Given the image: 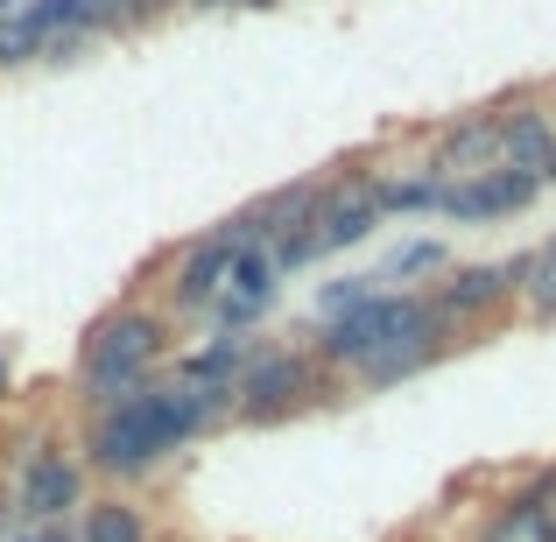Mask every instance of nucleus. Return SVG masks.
<instances>
[{"label":"nucleus","instance_id":"nucleus-13","mask_svg":"<svg viewBox=\"0 0 556 542\" xmlns=\"http://www.w3.org/2000/svg\"><path fill=\"white\" fill-rule=\"evenodd\" d=\"M556 535V472L529 479L521 493L486 507V521L472 529V542H549Z\"/></svg>","mask_w":556,"mask_h":542},{"label":"nucleus","instance_id":"nucleus-6","mask_svg":"<svg viewBox=\"0 0 556 542\" xmlns=\"http://www.w3.org/2000/svg\"><path fill=\"white\" fill-rule=\"evenodd\" d=\"M521 275H529V247L507 261H451L437 282H422V297H430V311L444 317L451 339H472V331L486 325H507L515 317V297H521Z\"/></svg>","mask_w":556,"mask_h":542},{"label":"nucleus","instance_id":"nucleus-19","mask_svg":"<svg viewBox=\"0 0 556 542\" xmlns=\"http://www.w3.org/2000/svg\"><path fill=\"white\" fill-rule=\"evenodd\" d=\"M184 0H106V42L113 36H141V28H155L163 14H177Z\"/></svg>","mask_w":556,"mask_h":542},{"label":"nucleus","instance_id":"nucleus-1","mask_svg":"<svg viewBox=\"0 0 556 542\" xmlns=\"http://www.w3.org/2000/svg\"><path fill=\"white\" fill-rule=\"evenodd\" d=\"M212 430H232V402L212 388H190L177 374H155L141 388L113 394V402L85 408L78 416V451L85 472L99 487H141L155 479L177 451L204 444Z\"/></svg>","mask_w":556,"mask_h":542},{"label":"nucleus","instance_id":"nucleus-21","mask_svg":"<svg viewBox=\"0 0 556 542\" xmlns=\"http://www.w3.org/2000/svg\"><path fill=\"white\" fill-rule=\"evenodd\" d=\"M92 28H64V36H50V42H42V50H36V64H50V71H64V64H78V56L85 50H92Z\"/></svg>","mask_w":556,"mask_h":542},{"label":"nucleus","instance_id":"nucleus-2","mask_svg":"<svg viewBox=\"0 0 556 542\" xmlns=\"http://www.w3.org/2000/svg\"><path fill=\"white\" fill-rule=\"evenodd\" d=\"M311 353L325 360L345 388L388 394V388H402V380L430 374L444 353H458V339L444 331V317L430 311L422 289H388V282H380L374 297L353 303V311L317 317Z\"/></svg>","mask_w":556,"mask_h":542},{"label":"nucleus","instance_id":"nucleus-14","mask_svg":"<svg viewBox=\"0 0 556 542\" xmlns=\"http://www.w3.org/2000/svg\"><path fill=\"white\" fill-rule=\"evenodd\" d=\"M78 542H155V515L135 487H92L78 507Z\"/></svg>","mask_w":556,"mask_h":542},{"label":"nucleus","instance_id":"nucleus-18","mask_svg":"<svg viewBox=\"0 0 556 542\" xmlns=\"http://www.w3.org/2000/svg\"><path fill=\"white\" fill-rule=\"evenodd\" d=\"M515 311L529 317V325H556V232L543 247H529V275H521Z\"/></svg>","mask_w":556,"mask_h":542},{"label":"nucleus","instance_id":"nucleus-30","mask_svg":"<svg viewBox=\"0 0 556 542\" xmlns=\"http://www.w3.org/2000/svg\"><path fill=\"white\" fill-rule=\"evenodd\" d=\"M549 542H556V535H549Z\"/></svg>","mask_w":556,"mask_h":542},{"label":"nucleus","instance_id":"nucleus-5","mask_svg":"<svg viewBox=\"0 0 556 542\" xmlns=\"http://www.w3.org/2000/svg\"><path fill=\"white\" fill-rule=\"evenodd\" d=\"M8 487H14V507H22V529H36V521H71L92 501V472H85L78 430H56V423L28 430L22 451H14Z\"/></svg>","mask_w":556,"mask_h":542},{"label":"nucleus","instance_id":"nucleus-20","mask_svg":"<svg viewBox=\"0 0 556 542\" xmlns=\"http://www.w3.org/2000/svg\"><path fill=\"white\" fill-rule=\"evenodd\" d=\"M380 289V275H339V282H325L317 289V317H339V311H353L359 297H374Z\"/></svg>","mask_w":556,"mask_h":542},{"label":"nucleus","instance_id":"nucleus-17","mask_svg":"<svg viewBox=\"0 0 556 542\" xmlns=\"http://www.w3.org/2000/svg\"><path fill=\"white\" fill-rule=\"evenodd\" d=\"M444 268H451V247H444V240H402L374 275H380L388 289H422V282H437Z\"/></svg>","mask_w":556,"mask_h":542},{"label":"nucleus","instance_id":"nucleus-25","mask_svg":"<svg viewBox=\"0 0 556 542\" xmlns=\"http://www.w3.org/2000/svg\"><path fill=\"white\" fill-rule=\"evenodd\" d=\"M232 8H247V14H261V8H282V0H232Z\"/></svg>","mask_w":556,"mask_h":542},{"label":"nucleus","instance_id":"nucleus-10","mask_svg":"<svg viewBox=\"0 0 556 542\" xmlns=\"http://www.w3.org/2000/svg\"><path fill=\"white\" fill-rule=\"evenodd\" d=\"M543 198V184L529 177V169H479V177H451L444 198H437V218H451V226H501V218L529 212V204Z\"/></svg>","mask_w":556,"mask_h":542},{"label":"nucleus","instance_id":"nucleus-29","mask_svg":"<svg viewBox=\"0 0 556 542\" xmlns=\"http://www.w3.org/2000/svg\"><path fill=\"white\" fill-rule=\"evenodd\" d=\"M8 542H36V535H28V529H14V535H8Z\"/></svg>","mask_w":556,"mask_h":542},{"label":"nucleus","instance_id":"nucleus-11","mask_svg":"<svg viewBox=\"0 0 556 542\" xmlns=\"http://www.w3.org/2000/svg\"><path fill=\"white\" fill-rule=\"evenodd\" d=\"M422 163L437 169V177H479V169H501V113L472 106V113H451L444 127H430V149H422Z\"/></svg>","mask_w":556,"mask_h":542},{"label":"nucleus","instance_id":"nucleus-15","mask_svg":"<svg viewBox=\"0 0 556 542\" xmlns=\"http://www.w3.org/2000/svg\"><path fill=\"white\" fill-rule=\"evenodd\" d=\"M247 353H254V331H212L204 345H190V353L169 360V374L190 380V388H212V394H226V402H232Z\"/></svg>","mask_w":556,"mask_h":542},{"label":"nucleus","instance_id":"nucleus-9","mask_svg":"<svg viewBox=\"0 0 556 542\" xmlns=\"http://www.w3.org/2000/svg\"><path fill=\"white\" fill-rule=\"evenodd\" d=\"M282 282H289V275L275 268L268 247H240L226 289H218L212 311H204V325H212V331H261L275 317V303H282Z\"/></svg>","mask_w":556,"mask_h":542},{"label":"nucleus","instance_id":"nucleus-7","mask_svg":"<svg viewBox=\"0 0 556 542\" xmlns=\"http://www.w3.org/2000/svg\"><path fill=\"white\" fill-rule=\"evenodd\" d=\"M374 226H388V212H380V169L331 163L325 190H317V218H311V254L331 261V254H345V247L374 240Z\"/></svg>","mask_w":556,"mask_h":542},{"label":"nucleus","instance_id":"nucleus-28","mask_svg":"<svg viewBox=\"0 0 556 542\" xmlns=\"http://www.w3.org/2000/svg\"><path fill=\"white\" fill-rule=\"evenodd\" d=\"M14 8H22V0H0V22H8V14H14Z\"/></svg>","mask_w":556,"mask_h":542},{"label":"nucleus","instance_id":"nucleus-23","mask_svg":"<svg viewBox=\"0 0 556 542\" xmlns=\"http://www.w3.org/2000/svg\"><path fill=\"white\" fill-rule=\"evenodd\" d=\"M8 394H14V345L0 339V408H8Z\"/></svg>","mask_w":556,"mask_h":542},{"label":"nucleus","instance_id":"nucleus-16","mask_svg":"<svg viewBox=\"0 0 556 542\" xmlns=\"http://www.w3.org/2000/svg\"><path fill=\"white\" fill-rule=\"evenodd\" d=\"M437 198H444V177L430 163L380 169V212L388 218H422V212H437Z\"/></svg>","mask_w":556,"mask_h":542},{"label":"nucleus","instance_id":"nucleus-12","mask_svg":"<svg viewBox=\"0 0 556 542\" xmlns=\"http://www.w3.org/2000/svg\"><path fill=\"white\" fill-rule=\"evenodd\" d=\"M493 113H501V163L535 177V169L549 163V149H556V121H549L543 92H535V85L501 92V99H493Z\"/></svg>","mask_w":556,"mask_h":542},{"label":"nucleus","instance_id":"nucleus-26","mask_svg":"<svg viewBox=\"0 0 556 542\" xmlns=\"http://www.w3.org/2000/svg\"><path fill=\"white\" fill-rule=\"evenodd\" d=\"M543 106H549V121H556V78L543 85Z\"/></svg>","mask_w":556,"mask_h":542},{"label":"nucleus","instance_id":"nucleus-8","mask_svg":"<svg viewBox=\"0 0 556 542\" xmlns=\"http://www.w3.org/2000/svg\"><path fill=\"white\" fill-rule=\"evenodd\" d=\"M232 254H240V240H232V226L218 218V226L190 232L184 247H169V282H141V289H149L177 325H184V317H204L212 297L226 289V275H232Z\"/></svg>","mask_w":556,"mask_h":542},{"label":"nucleus","instance_id":"nucleus-24","mask_svg":"<svg viewBox=\"0 0 556 542\" xmlns=\"http://www.w3.org/2000/svg\"><path fill=\"white\" fill-rule=\"evenodd\" d=\"M535 184H543V190L556 184V149H549V163H543V169H535Z\"/></svg>","mask_w":556,"mask_h":542},{"label":"nucleus","instance_id":"nucleus-3","mask_svg":"<svg viewBox=\"0 0 556 542\" xmlns=\"http://www.w3.org/2000/svg\"><path fill=\"white\" fill-rule=\"evenodd\" d=\"M169 360H177V317H169L149 289H127L121 303H106V311L85 325L78 360H71V408L85 416V408L141 388V380L169 374Z\"/></svg>","mask_w":556,"mask_h":542},{"label":"nucleus","instance_id":"nucleus-27","mask_svg":"<svg viewBox=\"0 0 556 542\" xmlns=\"http://www.w3.org/2000/svg\"><path fill=\"white\" fill-rule=\"evenodd\" d=\"M184 8H232V0H184Z\"/></svg>","mask_w":556,"mask_h":542},{"label":"nucleus","instance_id":"nucleus-22","mask_svg":"<svg viewBox=\"0 0 556 542\" xmlns=\"http://www.w3.org/2000/svg\"><path fill=\"white\" fill-rule=\"evenodd\" d=\"M28 535H36V542H78V515H71V521H36Z\"/></svg>","mask_w":556,"mask_h":542},{"label":"nucleus","instance_id":"nucleus-4","mask_svg":"<svg viewBox=\"0 0 556 542\" xmlns=\"http://www.w3.org/2000/svg\"><path fill=\"white\" fill-rule=\"evenodd\" d=\"M345 380L311 353V339H254L232 388V430H282L311 408L339 402Z\"/></svg>","mask_w":556,"mask_h":542}]
</instances>
